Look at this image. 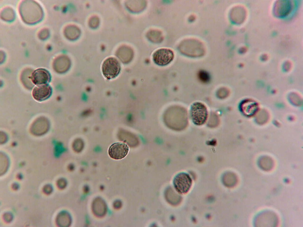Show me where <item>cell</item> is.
I'll return each instance as SVG.
<instances>
[{
	"label": "cell",
	"mask_w": 303,
	"mask_h": 227,
	"mask_svg": "<svg viewBox=\"0 0 303 227\" xmlns=\"http://www.w3.org/2000/svg\"><path fill=\"white\" fill-rule=\"evenodd\" d=\"M174 58L173 51L167 48H161L156 51L153 55L154 62L160 66H165L169 64Z\"/></svg>",
	"instance_id": "5b68a950"
},
{
	"label": "cell",
	"mask_w": 303,
	"mask_h": 227,
	"mask_svg": "<svg viewBox=\"0 0 303 227\" xmlns=\"http://www.w3.org/2000/svg\"><path fill=\"white\" fill-rule=\"evenodd\" d=\"M29 78L34 84L38 86L49 83L51 77L48 70L43 68H39L34 71Z\"/></svg>",
	"instance_id": "8992f818"
},
{
	"label": "cell",
	"mask_w": 303,
	"mask_h": 227,
	"mask_svg": "<svg viewBox=\"0 0 303 227\" xmlns=\"http://www.w3.org/2000/svg\"><path fill=\"white\" fill-rule=\"evenodd\" d=\"M129 151L128 146L125 143L117 142L112 145L109 147L108 153L112 158L119 160L124 158Z\"/></svg>",
	"instance_id": "ba28073f"
},
{
	"label": "cell",
	"mask_w": 303,
	"mask_h": 227,
	"mask_svg": "<svg viewBox=\"0 0 303 227\" xmlns=\"http://www.w3.org/2000/svg\"><path fill=\"white\" fill-rule=\"evenodd\" d=\"M121 67L118 61L114 57H109L104 62L102 71L104 76L108 79L114 78L119 74Z\"/></svg>",
	"instance_id": "3957f363"
},
{
	"label": "cell",
	"mask_w": 303,
	"mask_h": 227,
	"mask_svg": "<svg viewBox=\"0 0 303 227\" xmlns=\"http://www.w3.org/2000/svg\"><path fill=\"white\" fill-rule=\"evenodd\" d=\"M32 1H26L20 5V10L23 20L29 24H33L41 19L42 10L37 3Z\"/></svg>",
	"instance_id": "6da1fadb"
},
{
	"label": "cell",
	"mask_w": 303,
	"mask_h": 227,
	"mask_svg": "<svg viewBox=\"0 0 303 227\" xmlns=\"http://www.w3.org/2000/svg\"><path fill=\"white\" fill-rule=\"evenodd\" d=\"M52 93L51 87L47 84L36 86L33 89L32 95L36 100L41 102L48 99Z\"/></svg>",
	"instance_id": "52a82bcc"
},
{
	"label": "cell",
	"mask_w": 303,
	"mask_h": 227,
	"mask_svg": "<svg viewBox=\"0 0 303 227\" xmlns=\"http://www.w3.org/2000/svg\"><path fill=\"white\" fill-rule=\"evenodd\" d=\"M84 144L81 140L78 139L73 142V147L75 152H79L81 151L83 147Z\"/></svg>",
	"instance_id": "9c48e42d"
},
{
	"label": "cell",
	"mask_w": 303,
	"mask_h": 227,
	"mask_svg": "<svg viewBox=\"0 0 303 227\" xmlns=\"http://www.w3.org/2000/svg\"><path fill=\"white\" fill-rule=\"evenodd\" d=\"M208 111L206 106L203 103L196 102L191 106L190 115L193 123L201 126L206 122L208 117Z\"/></svg>",
	"instance_id": "7a4b0ae2"
},
{
	"label": "cell",
	"mask_w": 303,
	"mask_h": 227,
	"mask_svg": "<svg viewBox=\"0 0 303 227\" xmlns=\"http://www.w3.org/2000/svg\"><path fill=\"white\" fill-rule=\"evenodd\" d=\"M192 180L190 176L185 173L178 174L175 177L173 184L176 191L180 194L187 193L191 184Z\"/></svg>",
	"instance_id": "277c9868"
}]
</instances>
